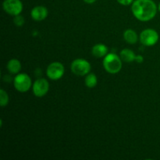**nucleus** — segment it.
<instances>
[{
	"label": "nucleus",
	"mask_w": 160,
	"mask_h": 160,
	"mask_svg": "<svg viewBox=\"0 0 160 160\" xmlns=\"http://www.w3.org/2000/svg\"><path fill=\"white\" fill-rule=\"evenodd\" d=\"M2 8L6 13L15 17L21 13L23 10V3L20 0H4Z\"/></svg>",
	"instance_id": "7"
},
{
	"label": "nucleus",
	"mask_w": 160,
	"mask_h": 160,
	"mask_svg": "<svg viewBox=\"0 0 160 160\" xmlns=\"http://www.w3.org/2000/svg\"><path fill=\"white\" fill-rule=\"evenodd\" d=\"M9 103V95L7 92L3 89H0V106L1 107H5Z\"/></svg>",
	"instance_id": "15"
},
{
	"label": "nucleus",
	"mask_w": 160,
	"mask_h": 160,
	"mask_svg": "<svg viewBox=\"0 0 160 160\" xmlns=\"http://www.w3.org/2000/svg\"><path fill=\"white\" fill-rule=\"evenodd\" d=\"M117 1L122 6H130L134 2V0H117Z\"/></svg>",
	"instance_id": "17"
},
{
	"label": "nucleus",
	"mask_w": 160,
	"mask_h": 160,
	"mask_svg": "<svg viewBox=\"0 0 160 160\" xmlns=\"http://www.w3.org/2000/svg\"><path fill=\"white\" fill-rule=\"evenodd\" d=\"M48 11L46 7L43 6H37L31 11V17L35 21H42L48 17Z\"/></svg>",
	"instance_id": "9"
},
{
	"label": "nucleus",
	"mask_w": 160,
	"mask_h": 160,
	"mask_svg": "<svg viewBox=\"0 0 160 160\" xmlns=\"http://www.w3.org/2000/svg\"><path fill=\"white\" fill-rule=\"evenodd\" d=\"M31 78L27 73H17L13 79V86L16 90L21 93L28 92L32 86Z\"/></svg>",
	"instance_id": "3"
},
{
	"label": "nucleus",
	"mask_w": 160,
	"mask_h": 160,
	"mask_svg": "<svg viewBox=\"0 0 160 160\" xmlns=\"http://www.w3.org/2000/svg\"><path fill=\"white\" fill-rule=\"evenodd\" d=\"M92 53L96 58L105 57L108 54V48L104 44H96L92 47Z\"/></svg>",
	"instance_id": "11"
},
{
	"label": "nucleus",
	"mask_w": 160,
	"mask_h": 160,
	"mask_svg": "<svg viewBox=\"0 0 160 160\" xmlns=\"http://www.w3.org/2000/svg\"><path fill=\"white\" fill-rule=\"evenodd\" d=\"M123 38L127 43L130 44V45H134L137 43L138 40V36L134 30L127 29L123 32Z\"/></svg>",
	"instance_id": "12"
},
{
	"label": "nucleus",
	"mask_w": 160,
	"mask_h": 160,
	"mask_svg": "<svg viewBox=\"0 0 160 160\" xmlns=\"http://www.w3.org/2000/svg\"><path fill=\"white\" fill-rule=\"evenodd\" d=\"M84 84L86 87L89 88H93L98 84V78L96 75L93 73H89L88 74L86 75V78L84 79Z\"/></svg>",
	"instance_id": "14"
},
{
	"label": "nucleus",
	"mask_w": 160,
	"mask_h": 160,
	"mask_svg": "<svg viewBox=\"0 0 160 160\" xmlns=\"http://www.w3.org/2000/svg\"><path fill=\"white\" fill-rule=\"evenodd\" d=\"M120 57L121 58L122 61H123V62H132L135 61L136 55L132 50L129 49V48H123L120 52Z\"/></svg>",
	"instance_id": "13"
},
{
	"label": "nucleus",
	"mask_w": 160,
	"mask_h": 160,
	"mask_svg": "<svg viewBox=\"0 0 160 160\" xmlns=\"http://www.w3.org/2000/svg\"><path fill=\"white\" fill-rule=\"evenodd\" d=\"M103 67L111 74L118 73L122 69V59L115 53H108L103 59Z\"/></svg>",
	"instance_id": "2"
},
{
	"label": "nucleus",
	"mask_w": 160,
	"mask_h": 160,
	"mask_svg": "<svg viewBox=\"0 0 160 160\" xmlns=\"http://www.w3.org/2000/svg\"><path fill=\"white\" fill-rule=\"evenodd\" d=\"M158 9H159V12H160V2H159V6H158Z\"/></svg>",
	"instance_id": "20"
},
{
	"label": "nucleus",
	"mask_w": 160,
	"mask_h": 160,
	"mask_svg": "<svg viewBox=\"0 0 160 160\" xmlns=\"http://www.w3.org/2000/svg\"><path fill=\"white\" fill-rule=\"evenodd\" d=\"M159 38L157 31L152 28H148L142 31L139 35L141 43L145 46H153L158 42Z\"/></svg>",
	"instance_id": "5"
},
{
	"label": "nucleus",
	"mask_w": 160,
	"mask_h": 160,
	"mask_svg": "<svg viewBox=\"0 0 160 160\" xmlns=\"http://www.w3.org/2000/svg\"><path fill=\"white\" fill-rule=\"evenodd\" d=\"M83 1H84V2L88 3V4H92V3L96 2V0H83Z\"/></svg>",
	"instance_id": "19"
},
{
	"label": "nucleus",
	"mask_w": 160,
	"mask_h": 160,
	"mask_svg": "<svg viewBox=\"0 0 160 160\" xmlns=\"http://www.w3.org/2000/svg\"><path fill=\"white\" fill-rule=\"evenodd\" d=\"M135 61L137 62H139V63H142V62L144 61V57L142 56H141V55H138V56H136Z\"/></svg>",
	"instance_id": "18"
},
{
	"label": "nucleus",
	"mask_w": 160,
	"mask_h": 160,
	"mask_svg": "<svg viewBox=\"0 0 160 160\" xmlns=\"http://www.w3.org/2000/svg\"><path fill=\"white\" fill-rule=\"evenodd\" d=\"M64 72H65V68L61 62H53L47 67L46 74L50 80L57 81L63 76Z\"/></svg>",
	"instance_id": "6"
},
{
	"label": "nucleus",
	"mask_w": 160,
	"mask_h": 160,
	"mask_svg": "<svg viewBox=\"0 0 160 160\" xmlns=\"http://www.w3.org/2000/svg\"><path fill=\"white\" fill-rule=\"evenodd\" d=\"M49 90V83L45 78H38L34 82L32 85V91L34 95L38 98H42L48 93Z\"/></svg>",
	"instance_id": "8"
},
{
	"label": "nucleus",
	"mask_w": 160,
	"mask_h": 160,
	"mask_svg": "<svg viewBox=\"0 0 160 160\" xmlns=\"http://www.w3.org/2000/svg\"><path fill=\"white\" fill-rule=\"evenodd\" d=\"M6 69L9 73L12 74H17L21 70V63L17 59H11L6 64Z\"/></svg>",
	"instance_id": "10"
},
{
	"label": "nucleus",
	"mask_w": 160,
	"mask_h": 160,
	"mask_svg": "<svg viewBox=\"0 0 160 160\" xmlns=\"http://www.w3.org/2000/svg\"><path fill=\"white\" fill-rule=\"evenodd\" d=\"M13 23L16 26L22 27L23 24H24L25 20L24 18H23V16L19 14V15L15 16V17H13Z\"/></svg>",
	"instance_id": "16"
},
{
	"label": "nucleus",
	"mask_w": 160,
	"mask_h": 160,
	"mask_svg": "<svg viewBox=\"0 0 160 160\" xmlns=\"http://www.w3.org/2000/svg\"><path fill=\"white\" fill-rule=\"evenodd\" d=\"M131 12L140 21H149L157 13V6L152 0H135L131 5Z\"/></svg>",
	"instance_id": "1"
},
{
	"label": "nucleus",
	"mask_w": 160,
	"mask_h": 160,
	"mask_svg": "<svg viewBox=\"0 0 160 160\" xmlns=\"http://www.w3.org/2000/svg\"><path fill=\"white\" fill-rule=\"evenodd\" d=\"M91 64L84 59H76L71 62L70 69L73 73L78 76H86L91 71Z\"/></svg>",
	"instance_id": "4"
}]
</instances>
